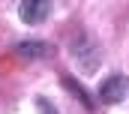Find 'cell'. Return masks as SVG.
<instances>
[{"mask_svg":"<svg viewBox=\"0 0 129 114\" xmlns=\"http://www.w3.org/2000/svg\"><path fill=\"white\" fill-rule=\"evenodd\" d=\"M126 90H129V78L126 75H111V78H105L99 84V99L105 105H114V102H120L126 96Z\"/></svg>","mask_w":129,"mask_h":114,"instance_id":"cell-1","label":"cell"},{"mask_svg":"<svg viewBox=\"0 0 129 114\" xmlns=\"http://www.w3.org/2000/svg\"><path fill=\"white\" fill-rule=\"evenodd\" d=\"M18 15H21L24 24H42L51 15V3L48 0H24L18 6Z\"/></svg>","mask_w":129,"mask_h":114,"instance_id":"cell-2","label":"cell"},{"mask_svg":"<svg viewBox=\"0 0 129 114\" xmlns=\"http://www.w3.org/2000/svg\"><path fill=\"white\" fill-rule=\"evenodd\" d=\"M18 54L21 57H45V54H51V48L45 42H21L18 45Z\"/></svg>","mask_w":129,"mask_h":114,"instance_id":"cell-3","label":"cell"},{"mask_svg":"<svg viewBox=\"0 0 129 114\" xmlns=\"http://www.w3.org/2000/svg\"><path fill=\"white\" fill-rule=\"evenodd\" d=\"M36 108H39L42 114H57V111H54V105H48L45 99H36Z\"/></svg>","mask_w":129,"mask_h":114,"instance_id":"cell-4","label":"cell"}]
</instances>
